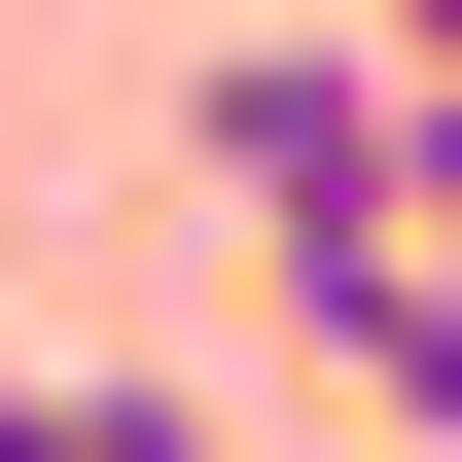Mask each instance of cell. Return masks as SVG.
I'll return each instance as SVG.
<instances>
[{
  "instance_id": "obj_1",
  "label": "cell",
  "mask_w": 462,
  "mask_h": 462,
  "mask_svg": "<svg viewBox=\"0 0 462 462\" xmlns=\"http://www.w3.org/2000/svg\"><path fill=\"white\" fill-rule=\"evenodd\" d=\"M178 143H214V214H249V285H285V320L427 214V71H392V36H214V107H178Z\"/></svg>"
},
{
  "instance_id": "obj_4",
  "label": "cell",
  "mask_w": 462,
  "mask_h": 462,
  "mask_svg": "<svg viewBox=\"0 0 462 462\" xmlns=\"http://www.w3.org/2000/svg\"><path fill=\"white\" fill-rule=\"evenodd\" d=\"M427 249H462V71H427Z\"/></svg>"
},
{
  "instance_id": "obj_2",
  "label": "cell",
  "mask_w": 462,
  "mask_h": 462,
  "mask_svg": "<svg viewBox=\"0 0 462 462\" xmlns=\"http://www.w3.org/2000/svg\"><path fill=\"white\" fill-rule=\"evenodd\" d=\"M320 356H356V392H392V427H462V249L392 214V249H356V285H320Z\"/></svg>"
},
{
  "instance_id": "obj_5",
  "label": "cell",
  "mask_w": 462,
  "mask_h": 462,
  "mask_svg": "<svg viewBox=\"0 0 462 462\" xmlns=\"http://www.w3.org/2000/svg\"><path fill=\"white\" fill-rule=\"evenodd\" d=\"M392 71H462V0H392Z\"/></svg>"
},
{
  "instance_id": "obj_3",
  "label": "cell",
  "mask_w": 462,
  "mask_h": 462,
  "mask_svg": "<svg viewBox=\"0 0 462 462\" xmlns=\"http://www.w3.org/2000/svg\"><path fill=\"white\" fill-rule=\"evenodd\" d=\"M36 427H71V462H214V392H36Z\"/></svg>"
}]
</instances>
